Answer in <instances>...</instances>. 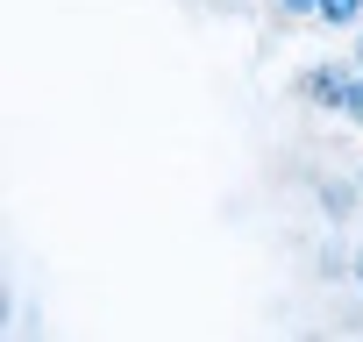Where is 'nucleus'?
Returning <instances> with one entry per match:
<instances>
[{
    "mask_svg": "<svg viewBox=\"0 0 363 342\" xmlns=\"http://www.w3.org/2000/svg\"><path fill=\"white\" fill-rule=\"evenodd\" d=\"M349 79H356L349 65H320V72L306 79V100H320V107H335V114H342V93H349Z\"/></svg>",
    "mask_w": 363,
    "mask_h": 342,
    "instance_id": "1",
    "label": "nucleus"
},
{
    "mask_svg": "<svg viewBox=\"0 0 363 342\" xmlns=\"http://www.w3.org/2000/svg\"><path fill=\"white\" fill-rule=\"evenodd\" d=\"M356 193H363V186H342V179H320V207H328L335 221H342V214H356Z\"/></svg>",
    "mask_w": 363,
    "mask_h": 342,
    "instance_id": "2",
    "label": "nucleus"
},
{
    "mask_svg": "<svg viewBox=\"0 0 363 342\" xmlns=\"http://www.w3.org/2000/svg\"><path fill=\"white\" fill-rule=\"evenodd\" d=\"M356 15H363V0H320L313 22H328V29H356Z\"/></svg>",
    "mask_w": 363,
    "mask_h": 342,
    "instance_id": "3",
    "label": "nucleus"
},
{
    "mask_svg": "<svg viewBox=\"0 0 363 342\" xmlns=\"http://www.w3.org/2000/svg\"><path fill=\"white\" fill-rule=\"evenodd\" d=\"M342 114L363 128V65H356V79H349V93H342Z\"/></svg>",
    "mask_w": 363,
    "mask_h": 342,
    "instance_id": "4",
    "label": "nucleus"
},
{
    "mask_svg": "<svg viewBox=\"0 0 363 342\" xmlns=\"http://www.w3.org/2000/svg\"><path fill=\"white\" fill-rule=\"evenodd\" d=\"M285 15H320V0H278Z\"/></svg>",
    "mask_w": 363,
    "mask_h": 342,
    "instance_id": "5",
    "label": "nucleus"
},
{
    "mask_svg": "<svg viewBox=\"0 0 363 342\" xmlns=\"http://www.w3.org/2000/svg\"><path fill=\"white\" fill-rule=\"evenodd\" d=\"M356 285H363V250H356Z\"/></svg>",
    "mask_w": 363,
    "mask_h": 342,
    "instance_id": "6",
    "label": "nucleus"
},
{
    "mask_svg": "<svg viewBox=\"0 0 363 342\" xmlns=\"http://www.w3.org/2000/svg\"><path fill=\"white\" fill-rule=\"evenodd\" d=\"M356 65H363V36H356Z\"/></svg>",
    "mask_w": 363,
    "mask_h": 342,
    "instance_id": "7",
    "label": "nucleus"
},
{
    "mask_svg": "<svg viewBox=\"0 0 363 342\" xmlns=\"http://www.w3.org/2000/svg\"><path fill=\"white\" fill-rule=\"evenodd\" d=\"M356 186H363V171H356Z\"/></svg>",
    "mask_w": 363,
    "mask_h": 342,
    "instance_id": "8",
    "label": "nucleus"
}]
</instances>
